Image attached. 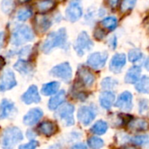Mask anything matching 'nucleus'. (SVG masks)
<instances>
[{"label": "nucleus", "mask_w": 149, "mask_h": 149, "mask_svg": "<svg viewBox=\"0 0 149 149\" xmlns=\"http://www.w3.org/2000/svg\"><path fill=\"white\" fill-rule=\"evenodd\" d=\"M18 1H19V3H24L29 2L30 0H18Z\"/></svg>", "instance_id": "a18cd8bd"}, {"label": "nucleus", "mask_w": 149, "mask_h": 149, "mask_svg": "<svg viewBox=\"0 0 149 149\" xmlns=\"http://www.w3.org/2000/svg\"><path fill=\"white\" fill-rule=\"evenodd\" d=\"M66 94L64 90L58 92L56 94H54L48 102V107L50 110H56L58 109L65 100Z\"/></svg>", "instance_id": "6ab92c4d"}, {"label": "nucleus", "mask_w": 149, "mask_h": 149, "mask_svg": "<svg viewBox=\"0 0 149 149\" xmlns=\"http://www.w3.org/2000/svg\"><path fill=\"white\" fill-rule=\"evenodd\" d=\"M38 131L41 134L50 137L57 133L58 127L54 122L50 121V120H45V121H43L38 126Z\"/></svg>", "instance_id": "f3484780"}, {"label": "nucleus", "mask_w": 149, "mask_h": 149, "mask_svg": "<svg viewBox=\"0 0 149 149\" xmlns=\"http://www.w3.org/2000/svg\"><path fill=\"white\" fill-rule=\"evenodd\" d=\"M31 46H26V47L22 48V49L19 51V52H18L19 57L21 58V59H23V58L28 57V56L31 54Z\"/></svg>", "instance_id": "4c0bfd02"}, {"label": "nucleus", "mask_w": 149, "mask_h": 149, "mask_svg": "<svg viewBox=\"0 0 149 149\" xmlns=\"http://www.w3.org/2000/svg\"><path fill=\"white\" fill-rule=\"evenodd\" d=\"M73 113H74V107L72 104H65L64 106L58 107L55 116L59 120H61L64 123V125L69 127L74 124Z\"/></svg>", "instance_id": "0eeeda50"}, {"label": "nucleus", "mask_w": 149, "mask_h": 149, "mask_svg": "<svg viewBox=\"0 0 149 149\" xmlns=\"http://www.w3.org/2000/svg\"><path fill=\"white\" fill-rule=\"evenodd\" d=\"M148 103L147 100H141L139 103V112L141 113H143L148 110Z\"/></svg>", "instance_id": "58836bf2"}, {"label": "nucleus", "mask_w": 149, "mask_h": 149, "mask_svg": "<svg viewBox=\"0 0 149 149\" xmlns=\"http://www.w3.org/2000/svg\"><path fill=\"white\" fill-rule=\"evenodd\" d=\"M108 130V124L104 120H99L93 124L91 128V132L97 135H102Z\"/></svg>", "instance_id": "bb28decb"}, {"label": "nucleus", "mask_w": 149, "mask_h": 149, "mask_svg": "<svg viewBox=\"0 0 149 149\" xmlns=\"http://www.w3.org/2000/svg\"><path fill=\"white\" fill-rule=\"evenodd\" d=\"M17 113L15 104L9 100H3L0 103V120L12 117Z\"/></svg>", "instance_id": "4468645a"}, {"label": "nucleus", "mask_w": 149, "mask_h": 149, "mask_svg": "<svg viewBox=\"0 0 149 149\" xmlns=\"http://www.w3.org/2000/svg\"><path fill=\"white\" fill-rule=\"evenodd\" d=\"M72 149H87V147L85 144H83V143H79V144L74 145L72 148Z\"/></svg>", "instance_id": "79ce46f5"}, {"label": "nucleus", "mask_w": 149, "mask_h": 149, "mask_svg": "<svg viewBox=\"0 0 149 149\" xmlns=\"http://www.w3.org/2000/svg\"><path fill=\"white\" fill-rule=\"evenodd\" d=\"M50 73L53 77L58 78L65 82H69L72 77V69L68 62H64L55 65Z\"/></svg>", "instance_id": "423d86ee"}, {"label": "nucleus", "mask_w": 149, "mask_h": 149, "mask_svg": "<svg viewBox=\"0 0 149 149\" xmlns=\"http://www.w3.org/2000/svg\"><path fill=\"white\" fill-rule=\"evenodd\" d=\"M4 42V33L3 31H0V48L3 46Z\"/></svg>", "instance_id": "37998d69"}, {"label": "nucleus", "mask_w": 149, "mask_h": 149, "mask_svg": "<svg viewBox=\"0 0 149 149\" xmlns=\"http://www.w3.org/2000/svg\"><path fill=\"white\" fill-rule=\"evenodd\" d=\"M79 79L83 82V84L86 86H91L94 81H95V76L88 70V68H86L84 65H81L79 67Z\"/></svg>", "instance_id": "dca6fc26"}, {"label": "nucleus", "mask_w": 149, "mask_h": 149, "mask_svg": "<svg viewBox=\"0 0 149 149\" xmlns=\"http://www.w3.org/2000/svg\"><path fill=\"white\" fill-rule=\"evenodd\" d=\"M141 68L138 65H134L127 72L125 76V82L127 84H136L141 79Z\"/></svg>", "instance_id": "aec40b11"}, {"label": "nucleus", "mask_w": 149, "mask_h": 149, "mask_svg": "<svg viewBox=\"0 0 149 149\" xmlns=\"http://www.w3.org/2000/svg\"><path fill=\"white\" fill-rule=\"evenodd\" d=\"M22 140V131L18 127H12L3 130L0 137V144L3 149H13Z\"/></svg>", "instance_id": "f03ea898"}, {"label": "nucleus", "mask_w": 149, "mask_h": 149, "mask_svg": "<svg viewBox=\"0 0 149 149\" xmlns=\"http://www.w3.org/2000/svg\"><path fill=\"white\" fill-rule=\"evenodd\" d=\"M107 58L108 53L107 52H96L88 56L86 63L91 68L100 70L106 65Z\"/></svg>", "instance_id": "6e6552de"}, {"label": "nucleus", "mask_w": 149, "mask_h": 149, "mask_svg": "<svg viewBox=\"0 0 149 149\" xmlns=\"http://www.w3.org/2000/svg\"><path fill=\"white\" fill-rule=\"evenodd\" d=\"M34 39L33 31L27 25H20L15 28L11 34V44L18 46Z\"/></svg>", "instance_id": "7ed1b4c3"}, {"label": "nucleus", "mask_w": 149, "mask_h": 149, "mask_svg": "<svg viewBox=\"0 0 149 149\" xmlns=\"http://www.w3.org/2000/svg\"><path fill=\"white\" fill-rule=\"evenodd\" d=\"M115 107L122 111L128 112L133 108V95L130 92H123L120 93L115 102Z\"/></svg>", "instance_id": "9b49d317"}, {"label": "nucleus", "mask_w": 149, "mask_h": 149, "mask_svg": "<svg viewBox=\"0 0 149 149\" xmlns=\"http://www.w3.org/2000/svg\"><path fill=\"white\" fill-rule=\"evenodd\" d=\"M15 7L14 0H2L1 8L5 14H10Z\"/></svg>", "instance_id": "2f4dec72"}, {"label": "nucleus", "mask_w": 149, "mask_h": 149, "mask_svg": "<svg viewBox=\"0 0 149 149\" xmlns=\"http://www.w3.org/2000/svg\"><path fill=\"white\" fill-rule=\"evenodd\" d=\"M100 24L108 31H113L118 26V19L113 16L106 17L100 21Z\"/></svg>", "instance_id": "a878e982"}, {"label": "nucleus", "mask_w": 149, "mask_h": 149, "mask_svg": "<svg viewBox=\"0 0 149 149\" xmlns=\"http://www.w3.org/2000/svg\"><path fill=\"white\" fill-rule=\"evenodd\" d=\"M128 127L130 129L134 131H143L147 130L148 127V124L145 120L142 119H135L129 122Z\"/></svg>", "instance_id": "cd10ccee"}, {"label": "nucleus", "mask_w": 149, "mask_h": 149, "mask_svg": "<svg viewBox=\"0 0 149 149\" xmlns=\"http://www.w3.org/2000/svg\"><path fill=\"white\" fill-rule=\"evenodd\" d=\"M42 117H43V111L40 108L38 107L31 108L24 116L23 122L25 126L31 127L37 124L41 120Z\"/></svg>", "instance_id": "ddd939ff"}, {"label": "nucleus", "mask_w": 149, "mask_h": 149, "mask_svg": "<svg viewBox=\"0 0 149 149\" xmlns=\"http://www.w3.org/2000/svg\"><path fill=\"white\" fill-rule=\"evenodd\" d=\"M135 89L141 93H149V77L142 76L135 84Z\"/></svg>", "instance_id": "b1692460"}, {"label": "nucleus", "mask_w": 149, "mask_h": 149, "mask_svg": "<svg viewBox=\"0 0 149 149\" xmlns=\"http://www.w3.org/2000/svg\"><path fill=\"white\" fill-rule=\"evenodd\" d=\"M107 4H108V6L110 8L114 9V8H116L120 4L121 0H107Z\"/></svg>", "instance_id": "a19ab883"}, {"label": "nucleus", "mask_w": 149, "mask_h": 149, "mask_svg": "<svg viewBox=\"0 0 149 149\" xmlns=\"http://www.w3.org/2000/svg\"><path fill=\"white\" fill-rule=\"evenodd\" d=\"M38 147V142L37 141L31 140L28 143L22 144L18 147V149H37Z\"/></svg>", "instance_id": "c9c22d12"}, {"label": "nucleus", "mask_w": 149, "mask_h": 149, "mask_svg": "<svg viewBox=\"0 0 149 149\" xmlns=\"http://www.w3.org/2000/svg\"><path fill=\"white\" fill-rule=\"evenodd\" d=\"M127 64V57L124 53H116L113 56L109 68L113 73H120Z\"/></svg>", "instance_id": "2eb2a0df"}, {"label": "nucleus", "mask_w": 149, "mask_h": 149, "mask_svg": "<svg viewBox=\"0 0 149 149\" xmlns=\"http://www.w3.org/2000/svg\"><path fill=\"white\" fill-rule=\"evenodd\" d=\"M83 16V8L81 0H72L65 9V17L68 21L77 22Z\"/></svg>", "instance_id": "39448f33"}, {"label": "nucleus", "mask_w": 149, "mask_h": 149, "mask_svg": "<svg viewBox=\"0 0 149 149\" xmlns=\"http://www.w3.org/2000/svg\"><path fill=\"white\" fill-rule=\"evenodd\" d=\"M13 67L16 71H17L18 72H20L21 74H24V75H28L30 73H31L32 69H33L31 65L24 59L17 60L14 64Z\"/></svg>", "instance_id": "412c9836"}, {"label": "nucleus", "mask_w": 149, "mask_h": 149, "mask_svg": "<svg viewBox=\"0 0 149 149\" xmlns=\"http://www.w3.org/2000/svg\"><path fill=\"white\" fill-rule=\"evenodd\" d=\"M143 57V53L141 52V50L139 49H131L129 52H128V54H127V58H128V60L132 63H135L139 60H141Z\"/></svg>", "instance_id": "c85d7f7f"}, {"label": "nucleus", "mask_w": 149, "mask_h": 149, "mask_svg": "<svg viewBox=\"0 0 149 149\" xmlns=\"http://www.w3.org/2000/svg\"><path fill=\"white\" fill-rule=\"evenodd\" d=\"M138 0H122L120 3V10L122 12H127L133 10Z\"/></svg>", "instance_id": "72a5a7b5"}, {"label": "nucleus", "mask_w": 149, "mask_h": 149, "mask_svg": "<svg viewBox=\"0 0 149 149\" xmlns=\"http://www.w3.org/2000/svg\"><path fill=\"white\" fill-rule=\"evenodd\" d=\"M146 67H147V69L149 71V58L148 60L147 61V63H146Z\"/></svg>", "instance_id": "49530a36"}, {"label": "nucleus", "mask_w": 149, "mask_h": 149, "mask_svg": "<svg viewBox=\"0 0 149 149\" xmlns=\"http://www.w3.org/2000/svg\"><path fill=\"white\" fill-rule=\"evenodd\" d=\"M93 47V42L90 38L86 31H81L74 43V50L79 56H83L86 52H89Z\"/></svg>", "instance_id": "20e7f679"}, {"label": "nucleus", "mask_w": 149, "mask_h": 149, "mask_svg": "<svg viewBox=\"0 0 149 149\" xmlns=\"http://www.w3.org/2000/svg\"><path fill=\"white\" fill-rule=\"evenodd\" d=\"M131 142L136 146H145L149 143V137L148 135H137L131 139Z\"/></svg>", "instance_id": "f704fd0d"}, {"label": "nucleus", "mask_w": 149, "mask_h": 149, "mask_svg": "<svg viewBox=\"0 0 149 149\" xmlns=\"http://www.w3.org/2000/svg\"><path fill=\"white\" fill-rule=\"evenodd\" d=\"M31 16H32V11L30 9L24 8V9H21V10H19L17 11V19L18 21L24 22V21L29 19Z\"/></svg>", "instance_id": "473e14b6"}, {"label": "nucleus", "mask_w": 149, "mask_h": 149, "mask_svg": "<svg viewBox=\"0 0 149 149\" xmlns=\"http://www.w3.org/2000/svg\"><path fill=\"white\" fill-rule=\"evenodd\" d=\"M108 45L111 47V49L114 50L116 49V46H117V37L115 35H113L109 40H108Z\"/></svg>", "instance_id": "ea45409f"}, {"label": "nucleus", "mask_w": 149, "mask_h": 149, "mask_svg": "<svg viewBox=\"0 0 149 149\" xmlns=\"http://www.w3.org/2000/svg\"><path fill=\"white\" fill-rule=\"evenodd\" d=\"M106 35H107L106 34V31L102 28H100V27H96L95 30H94V31H93V36H94V38L97 40L103 39L106 37Z\"/></svg>", "instance_id": "e433bc0d"}, {"label": "nucleus", "mask_w": 149, "mask_h": 149, "mask_svg": "<svg viewBox=\"0 0 149 149\" xmlns=\"http://www.w3.org/2000/svg\"><path fill=\"white\" fill-rule=\"evenodd\" d=\"M67 42V32L65 28H60L56 31L50 33L42 45V51L45 53H49L54 48H63Z\"/></svg>", "instance_id": "f257e3e1"}, {"label": "nucleus", "mask_w": 149, "mask_h": 149, "mask_svg": "<svg viewBox=\"0 0 149 149\" xmlns=\"http://www.w3.org/2000/svg\"><path fill=\"white\" fill-rule=\"evenodd\" d=\"M52 24V22L49 20L48 17H45V16H37L36 20H35V26L36 29L39 31V32H45L46 31L50 26Z\"/></svg>", "instance_id": "5701e85b"}, {"label": "nucleus", "mask_w": 149, "mask_h": 149, "mask_svg": "<svg viewBox=\"0 0 149 149\" xmlns=\"http://www.w3.org/2000/svg\"><path fill=\"white\" fill-rule=\"evenodd\" d=\"M55 1L54 0H40L37 3V8L38 12L45 13L52 10L55 7Z\"/></svg>", "instance_id": "393cba45"}, {"label": "nucleus", "mask_w": 149, "mask_h": 149, "mask_svg": "<svg viewBox=\"0 0 149 149\" xmlns=\"http://www.w3.org/2000/svg\"><path fill=\"white\" fill-rule=\"evenodd\" d=\"M17 86V79L13 72L10 69L5 70L0 77V93L6 92Z\"/></svg>", "instance_id": "1a4fd4ad"}, {"label": "nucleus", "mask_w": 149, "mask_h": 149, "mask_svg": "<svg viewBox=\"0 0 149 149\" xmlns=\"http://www.w3.org/2000/svg\"><path fill=\"white\" fill-rule=\"evenodd\" d=\"M118 85V81L111 77H107L103 79V80L101 81V87L105 90H110L114 88L116 86Z\"/></svg>", "instance_id": "7c9ffc66"}, {"label": "nucleus", "mask_w": 149, "mask_h": 149, "mask_svg": "<svg viewBox=\"0 0 149 149\" xmlns=\"http://www.w3.org/2000/svg\"><path fill=\"white\" fill-rule=\"evenodd\" d=\"M47 149H61V148H60V147H59L58 145H52V146H51L50 148H48Z\"/></svg>", "instance_id": "c03bdc74"}, {"label": "nucleus", "mask_w": 149, "mask_h": 149, "mask_svg": "<svg viewBox=\"0 0 149 149\" xmlns=\"http://www.w3.org/2000/svg\"><path fill=\"white\" fill-rule=\"evenodd\" d=\"M87 144L92 149H100L104 146V141L100 137L93 136L88 139Z\"/></svg>", "instance_id": "c756f323"}, {"label": "nucleus", "mask_w": 149, "mask_h": 149, "mask_svg": "<svg viewBox=\"0 0 149 149\" xmlns=\"http://www.w3.org/2000/svg\"><path fill=\"white\" fill-rule=\"evenodd\" d=\"M59 86H60V84L58 81H52V82L46 83L42 86L41 93L44 94L45 96L54 95L58 93Z\"/></svg>", "instance_id": "4be33fe9"}, {"label": "nucleus", "mask_w": 149, "mask_h": 149, "mask_svg": "<svg viewBox=\"0 0 149 149\" xmlns=\"http://www.w3.org/2000/svg\"><path fill=\"white\" fill-rule=\"evenodd\" d=\"M78 120L83 126H89L95 119L96 113L89 107H81L78 111Z\"/></svg>", "instance_id": "9d476101"}, {"label": "nucleus", "mask_w": 149, "mask_h": 149, "mask_svg": "<svg viewBox=\"0 0 149 149\" xmlns=\"http://www.w3.org/2000/svg\"><path fill=\"white\" fill-rule=\"evenodd\" d=\"M21 100L26 105H31L33 103H39L41 100L37 86H31L21 96Z\"/></svg>", "instance_id": "f8f14e48"}, {"label": "nucleus", "mask_w": 149, "mask_h": 149, "mask_svg": "<svg viewBox=\"0 0 149 149\" xmlns=\"http://www.w3.org/2000/svg\"><path fill=\"white\" fill-rule=\"evenodd\" d=\"M100 104L104 109H110L112 106L114 104L115 94L111 91H106L100 93Z\"/></svg>", "instance_id": "a211bd4d"}]
</instances>
